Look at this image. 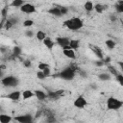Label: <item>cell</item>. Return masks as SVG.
<instances>
[{
	"label": "cell",
	"mask_w": 123,
	"mask_h": 123,
	"mask_svg": "<svg viewBox=\"0 0 123 123\" xmlns=\"http://www.w3.org/2000/svg\"><path fill=\"white\" fill-rule=\"evenodd\" d=\"M76 69H77L76 66L71 65V66H68V67L64 68L63 70H62L61 72H59L58 74H56L54 76L55 77H59V78L62 79V80H65V81H71L75 77Z\"/></svg>",
	"instance_id": "6da1fadb"
},
{
	"label": "cell",
	"mask_w": 123,
	"mask_h": 123,
	"mask_svg": "<svg viewBox=\"0 0 123 123\" xmlns=\"http://www.w3.org/2000/svg\"><path fill=\"white\" fill-rule=\"evenodd\" d=\"M63 26L66 27L69 30L77 31V30H80L81 28H83L84 22L79 17H72V18H69V19L65 20L63 22Z\"/></svg>",
	"instance_id": "7a4b0ae2"
},
{
	"label": "cell",
	"mask_w": 123,
	"mask_h": 123,
	"mask_svg": "<svg viewBox=\"0 0 123 123\" xmlns=\"http://www.w3.org/2000/svg\"><path fill=\"white\" fill-rule=\"evenodd\" d=\"M123 102L115 97H109L107 100V109L111 111H118L122 108Z\"/></svg>",
	"instance_id": "3957f363"
},
{
	"label": "cell",
	"mask_w": 123,
	"mask_h": 123,
	"mask_svg": "<svg viewBox=\"0 0 123 123\" xmlns=\"http://www.w3.org/2000/svg\"><path fill=\"white\" fill-rule=\"evenodd\" d=\"M1 83L2 85H4L5 86H8V87H14L16 86H18L19 84V80L14 77V76H6V77H3L1 79Z\"/></svg>",
	"instance_id": "277c9868"
},
{
	"label": "cell",
	"mask_w": 123,
	"mask_h": 123,
	"mask_svg": "<svg viewBox=\"0 0 123 123\" xmlns=\"http://www.w3.org/2000/svg\"><path fill=\"white\" fill-rule=\"evenodd\" d=\"M56 43L61 46L62 49H66V48H70L69 47V43H70V39L66 37H58L56 38Z\"/></svg>",
	"instance_id": "5b68a950"
},
{
	"label": "cell",
	"mask_w": 123,
	"mask_h": 123,
	"mask_svg": "<svg viewBox=\"0 0 123 123\" xmlns=\"http://www.w3.org/2000/svg\"><path fill=\"white\" fill-rule=\"evenodd\" d=\"M20 11L24 13H27V14H31V13H34L36 12L37 9H36V6L33 5V4H30V3H25L23 4L21 7H20Z\"/></svg>",
	"instance_id": "8992f818"
},
{
	"label": "cell",
	"mask_w": 123,
	"mask_h": 123,
	"mask_svg": "<svg viewBox=\"0 0 123 123\" xmlns=\"http://www.w3.org/2000/svg\"><path fill=\"white\" fill-rule=\"evenodd\" d=\"M73 105H74V107L77 108V109H84L85 107H86L87 102H86V98H85L83 95H79V96L74 100Z\"/></svg>",
	"instance_id": "52a82bcc"
},
{
	"label": "cell",
	"mask_w": 123,
	"mask_h": 123,
	"mask_svg": "<svg viewBox=\"0 0 123 123\" xmlns=\"http://www.w3.org/2000/svg\"><path fill=\"white\" fill-rule=\"evenodd\" d=\"M14 121L19 123H32L34 121V117L31 114H22L14 117Z\"/></svg>",
	"instance_id": "ba28073f"
},
{
	"label": "cell",
	"mask_w": 123,
	"mask_h": 123,
	"mask_svg": "<svg viewBox=\"0 0 123 123\" xmlns=\"http://www.w3.org/2000/svg\"><path fill=\"white\" fill-rule=\"evenodd\" d=\"M21 96H22V92L19 91V90H15V91H12V92L9 93L6 97L9 98L10 100H12V101L14 102V101H18V100L20 99Z\"/></svg>",
	"instance_id": "9c48e42d"
},
{
	"label": "cell",
	"mask_w": 123,
	"mask_h": 123,
	"mask_svg": "<svg viewBox=\"0 0 123 123\" xmlns=\"http://www.w3.org/2000/svg\"><path fill=\"white\" fill-rule=\"evenodd\" d=\"M34 92H35V96H36L39 101H43V100H45L46 98H48L47 93H46L45 91L41 90V89H36Z\"/></svg>",
	"instance_id": "30bf717a"
},
{
	"label": "cell",
	"mask_w": 123,
	"mask_h": 123,
	"mask_svg": "<svg viewBox=\"0 0 123 123\" xmlns=\"http://www.w3.org/2000/svg\"><path fill=\"white\" fill-rule=\"evenodd\" d=\"M62 53H63V55H64L66 58H68V59H71V60L76 59V54H75L74 50H73V49H71V48L63 49Z\"/></svg>",
	"instance_id": "8fae6325"
},
{
	"label": "cell",
	"mask_w": 123,
	"mask_h": 123,
	"mask_svg": "<svg viewBox=\"0 0 123 123\" xmlns=\"http://www.w3.org/2000/svg\"><path fill=\"white\" fill-rule=\"evenodd\" d=\"M48 13H50L51 15H54V16H58V17H60V16L62 15L60 7H53V8H50V9L48 10Z\"/></svg>",
	"instance_id": "7c38bea8"
},
{
	"label": "cell",
	"mask_w": 123,
	"mask_h": 123,
	"mask_svg": "<svg viewBox=\"0 0 123 123\" xmlns=\"http://www.w3.org/2000/svg\"><path fill=\"white\" fill-rule=\"evenodd\" d=\"M90 49L94 52V54L96 55V57H98L100 60H103V53H102V50L96 46V45H90Z\"/></svg>",
	"instance_id": "4fadbf2b"
},
{
	"label": "cell",
	"mask_w": 123,
	"mask_h": 123,
	"mask_svg": "<svg viewBox=\"0 0 123 123\" xmlns=\"http://www.w3.org/2000/svg\"><path fill=\"white\" fill-rule=\"evenodd\" d=\"M42 42H43V44L46 46V48H47L48 50H52L53 47H54V45H55V42H54L50 37H46L45 39H44Z\"/></svg>",
	"instance_id": "5bb4252c"
},
{
	"label": "cell",
	"mask_w": 123,
	"mask_h": 123,
	"mask_svg": "<svg viewBox=\"0 0 123 123\" xmlns=\"http://www.w3.org/2000/svg\"><path fill=\"white\" fill-rule=\"evenodd\" d=\"M34 96H35V92L30 90V89H26V90L22 91V98H23V100L30 99V98H32Z\"/></svg>",
	"instance_id": "9a60e30c"
},
{
	"label": "cell",
	"mask_w": 123,
	"mask_h": 123,
	"mask_svg": "<svg viewBox=\"0 0 123 123\" xmlns=\"http://www.w3.org/2000/svg\"><path fill=\"white\" fill-rule=\"evenodd\" d=\"M69 47L73 50H77L80 47V40L79 39H70Z\"/></svg>",
	"instance_id": "2e32d148"
},
{
	"label": "cell",
	"mask_w": 123,
	"mask_h": 123,
	"mask_svg": "<svg viewBox=\"0 0 123 123\" xmlns=\"http://www.w3.org/2000/svg\"><path fill=\"white\" fill-rule=\"evenodd\" d=\"M12 120V118L11 115L4 114V113L0 114V122L1 123H10Z\"/></svg>",
	"instance_id": "e0dca14e"
},
{
	"label": "cell",
	"mask_w": 123,
	"mask_h": 123,
	"mask_svg": "<svg viewBox=\"0 0 123 123\" xmlns=\"http://www.w3.org/2000/svg\"><path fill=\"white\" fill-rule=\"evenodd\" d=\"M84 8H85V10L86 11V12H92L93 10H94V4L91 2V1H86V3H85V5H84Z\"/></svg>",
	"instance_id": "ac0fdd59"
},
{
	"label": "cell",
	"mask_w": 123,
	"mask_h": 123,
	"mask_svg": "<svg viewBox=\"0 0 123 123\" xmlns=\"http://www.w3.org/2000/svg\"><path fill=\"white\" fill-rule=\"evenodd\" d=\"M105 9H106V6H104L102 4H96V5H94V11L97 13H102Z\"/></svg>",
	"instance_id": "d6986e66"
},
{
	"label": "cell",
	"mask_w": 123,
	"mask_h": 123,
	"mask_svg": "<svg viewBox=\"0 0 123 123\" xmlns=\"http://www.w3.org/2000/svg\"><path fill=\"white\" fill-rule=\"evenodd\" d=\"M36 37H37V40L43 41V40L45 39V37H46V34H45L43 31H37V35H36Z\"/></svg>",
	"instance_id": "ffe728a7"
},
{
	"label": "cell",
	"mask_w": 123,
	"mask_h": 123,
	"mask_svg": "<svg viewBox=\"0 0 123 123\" xmlns=\"http://www.w3.org/2000/svg\"><path fill=\"white\" fill-rule=\"evenodd\" d=\"M24 3V0H12V2L11 3L12 7H15V8H20Z\"/></svg>",
	"instance_id": "44dd1931"
},
{
	"label": "cell",
	"mask_w": 123,
	"mask_h": 123,
	"mask_svg": "<svg viewBox=\"0 0 123 123\" xmlns=\"http://www.w3.org/2000/svg\"><path fill=\"white\" fill-rule=\"evenodd\" d=\"M98 78L101 81H108V80L111 79V74L110 73H106V72L105 73H101V74L98 75Z\"/></svg>",
	"instance_id": "7402d4cb"
},
{
	"label": "cell",
	"mask_w": 123,
	"mask_h": 123,
	"mask_svg": "<svg viewBox=\"0 0 123 123\" xmlns=\"http://www.w3.org/2000/svg\"><path fill=\"white\" fill-rule=\"evenodd\" d=\"M47 95H48V98H50L52 100H57L60 97L56 91H48L47 92Z\"/></svg>",
	"instance_id": "603a6c76"
},
{
	"label": "cell",
	"mask_w": 123,
	"mask_h": 123,
	"mask_svg": "<svg viewBox=\"0 0 123 123\" xmlns=\"http://www.w3.org/2000/svg\"><path fill=\"white\" fill-rule=\"evenodd\" d=\"M106 46L109 48V49H113L115 47V42L112 40V39H107L106 42H105Z\"/></svg>",
	"instance_id": "cb8c5ba5"
},
{
	"label": "cell",
	"mask_w": 123,
	"mask_h": 123,
	"mask_svg": "<svg viewBox=\"0 0 123 123\" xmlns=\"http://www.w3.org/2000/svg\"><path fill=\"white\" fill-rule=\"evenodd\" d=\"M115 10L117 12H123V0H120L115 5Z\"/></svg>",
	"instance_id": "d4e9b609"
},
{
	"label": "cell",
	"mask_w": 123,
	"mask_h": 123,
	"mask_svg": "<svg viewBox=\"0 0 123 123\" xmlns=\"http://www.w3.org/2000/svg\"><path fill=\"white\" fill-rule=\"evenodd\" d=\"M21 54V48L19 46H14L12 49V55L13 56H19Z\"/></svg>",
	"instance_id": "484cf974"
},
{
	"label": "cell",
	"mask_w": 123,
	"mask_h": 123,
	"mask_svg": "<svg viewBox=\"0 0 123 123\" xmlns=\"http://www.w3.org/2000/svg\"><path fill=\"white\" fill-rule=\"evenodd\" d=\"M108 70H109V72H110L111 75H113V76H116V75L118 74L117 70H116L113 66H111V65H108Z\"/></svg>",
	"instance_id": "4316f807"
},
{
	"label": "cell",
	"mask_w": 123,
	"mask_h": 123,
	"mask_svg": "<svg viewBox=\"0 0 123 123\" xmlns=\"http://www.w3.org/2000/svg\"><path fill=\"white\" fill-rule=\"evenodd\" d=\"M12 26H13V24H12V21H11L10 19H7L3 27H4V28H5L6 30H9V29H11V28H12Z\"/></svg>",
	"instance_id": "83f0119b"
},
{
	"label": "cell",
	"mask_w": 123,
	"mask_h": 123,
	"mask_svg": "<svg viewBox=\"0 0 123 123\" xmlns=\"http://www.w3.org/2000/svg\"><path fill=\"white\" fill-rule=\"evenodd\" d=\"M48 67H50L49 66V64L48 63H46V62H39L38 63V69L39 70H44V69H46V68H48Z\"/></svg>",
	"instance_id": "f1b7e54d"
},
{
	"label": "cell",
	"mask_w": 123,
	"mask_h": 123,
	"mask_svg": "<svg viewBox=\"0 0 123 123\" xmlns=\"http://www.w3.org/2000/svg\"><path fill=\"white\" fill-rule=\"evenodd\" d=\"M37 77L39 80H43V79L46 78V76H45V74H44V72H43L42 70H38V71L37 72Z\"/></svg>",
	"instance_id": "f546056e"
},
{
	"label": "cell",
	"mask_w": 123,
	"mask_h": 123,
	"mask_svg": "<svg viewBox=\"0 0 123 123\" xmlns=\"http://www.w3.org/2000/svg\"><path fill=\"white\" fill-rule=\"evenodd\" d=\"M115 79H116V81L119 83V85L120 86H123V75L122 74H117L116 76H115Z\"/></svg>",
	"instance_id": "4dcf8cb0"
},
{
	"label": "cell",
	"mask_w": 123,
	"mask_h": 123,
	"mask_svg": "<svg viewBox=\"0 0 123 123\" xmlns=\"http://www.w3.org/2000/svg\"><path fill=\"white\" fill-rule=\"evenodd\" d=\"M33 24H34V21L31 20V19H27V20H25L23 22V26L24 27H31V26H33Z\"/></svg>",
	"instance_id": "1f68e13d"
},
{
	"label": "cell",
	"mask_w": 123,
	"mask_h": 123,
	"mask_svg": "<svg viewBox=\"0 0 123 123\" xmlns=\"http://www.w3.org/2000/svg\"><path fill=\"white\" fill-rule=\"evenodd\" d=\"M1 13H2V19H5L6 16L8 15V8H4V9H2Z\"/></svg>",
	"instance_id": "d6a6232c"
},
{
	"label": "cell",
	"mask_w": 123,
	"mask_h": 123,
	"mask_svg": "<svg viewBox=\"0 0 123 123\" xmlns=\"http://www.w3.org/2000/svg\"><path fill=\"white\" fill-rule=\"evenodd\" d=\"M25 36L31 38V37H34V32H33V31H30V30H27V31L25 32Z\"/></svg>",
	"instance_id": "836d02e7"
},
{
	"label": "cell",
	"mask_w": 123,
	"mask_h": 123,
	"mask_svg": "<svg viewBox=\"0 0 123 123\" xmlns=\"http://www.w3.org/2000/svg\"><path fill=\"white\" fill-rule=\"evenodd\" d=\"M46 120H47L48 122H55V121H56V118L54 117L53 114H49V115H48V118H47Z\"/></svg>",
	"instance_id": "e575fe53"
},
{
	"label": "cell",
	"mask_w": 123,
	"mask_h": 123,
	"mask_svg": "<svg viewBox=\"0 0 123 123\" xmlns=\"http://www.w3.org/2000/svg\"><path fill=\"white\" fill-rule=\"evenodd\" d=\"M60 9H61V12H62V15H64V14H66L68 12V9L65 8V7H60Z\"/></svg>",
	"instance_id": "d590c367"
},
{
	"label": "cell",
	"mask_w": 123,
	"mask_h": 123,
	"mask_svg": "<svg viewBox=\"0 0 123 123\" xmlns=\"http://www.w3.org/2000/svg\"><path fill=\"white\" fill-rule=\"evenodd\" d=\"M23 64H24L26 67H30V66H31V62H30L29 60H25V61H23Z\"/></svg>",
	"instance_id": "8d00e7d4"
},
{
	"label": "cell",
	"mask_w": 123,
	"mask_h": 123,
	"mask_svg": "<svg viewBox=\"0 0 123 123\" xmlns=\"http://www.w3.org/2000/svg\"><path fill=\"white\" fill-rule=\"evenodd\" d=\"M43 72H44V74H45V76H46V77L50 76V67H48V68L44 69V70H43Z\"/></svg>",
	"instance_id": "74e56055"
},
{
	"label": "cell",
	"mask_w": 123,
	"mask_h": 123,
	"mask_svg": "<svg viewBox=\"0 0 123 123\" xmlns=\"http://www.w3.org/2000/svg\"><path fill=\"white\" fill-rule=\"evenodd\" d=\"M95 64H96L97 66H102V65L104 64V62H103V60H100V61L95 62Z\"/></svg>",
	"instance_id": "f35d334b"
},
{
	"label": "cell",
	"mask_w": 123,
	"mask_h": 123,
	"mask_svg": "<svg viewBox=\"0 0 123 123\" xmlns=\"http://www.w3.org/2000/svg\"><path fill=\"white\" fill-rule=\"evenodd\" d=\"M56 92L58 93V95H59V96H62V95L63 94L64 90H63V89H58V90H56Z\"/></svg>",
	"instance_id": "ab89813d"
},
{
	"label": "cell",
	"mask_w": 123,
	"mask_h": 123,
	"mask_svg": "<svg viewBox=\"0 0 123 123\" xmlns=\"http://www.w3.org/2000/svg\"><path fill=\"white\" fill-rule=\"evenodd\" d=\"M110 19H111V21H112V22H115V20H116V17H115L113 14H111V15H110Z\"/></svg>",
	"instance_id": "60d3db41"
},
{
	"label": "cell",
	"mask_w": 123,
	"mask_h": 123,
	"mask_svg": "<svg viewBox=\"0 0 123 123\" xmlns=\"http://www.w3.org/2000/svg\"><path fill=\"white\" fill-rule=\"evenodd\" d=\"M118 64H119V66L121 68V71L123 72V62H118Z\"/></svg>",
	"instance_id": "b9f144b4"
},
{
	"label": "cell",
	"mask_w": 123,
	"mask_h": 123,
	"mask_svg": "<svg viewBox=\"0 0 123 123\" xmlns=\"http://www.w3.org/2000/svg\"><path fill=\"white\" fill-rule=\"evenodd\" d=\"M5 68H6V66H5L4 64H1V65H0V70H2V71H3Z\"/></svg>",
	"instance_id": "7bdbcfd3"
},
{
	"label": "cell",
	"mask_w": 123,
	"mask_h": 123,
	"mask_svg": "<svg viewBox=\"0 0 123 123\" xmlns=\"http://www.w3.org/2000/svg\"><path fill=\"white\" fill-rule=\"evenodd\" d=\"M121 26L123 27V20H121Z\"/></svg>",
	"instance_id": "ee69618b"
}]
</instances>
